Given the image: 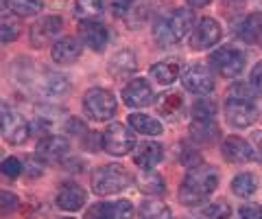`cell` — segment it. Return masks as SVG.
I'll list each match as a JSON object with an SVG mask.
<instances>
[{
    "mask_svg": "<svg viewBox=\"0 0 262 219\" xmlns=\"http://www.w3.org/2000/svg\"><path fill=\"white\" fill-rule=\"evenodd\" d=\"M219 186V171L210 165H196L186 173L182 186H179V200L186 206H196L206 202Z\"/></svg>",
    "mask_w": 262,
    "mask_h": 219,
    "instance_id": "obj_1",
    "label": "cell"
},
{
    "mask_svg": "<svg viewBox=\"0 0 262 219\" xmlns=\"http://www.w3.org/2000/svg\"><path fill=\"white\" fill-rule=\"evenodd\" d=\"M194 27V15L190 9H173L168 15L158 20L153 27V37L160 46H173L190 33Z\"/></svg>",
    "mask_w": 262,
    "mask_h": 219,
    "instance_id": "obj_2",
    "label": "cell"
},
{
    "mask_svg": "<svg viewBox=\"0 0 262 219\" xmlns=\"http://www.w3.org/2000/svg\"><path fill=\"white\" fill-rule=\"evenodd\" d=\"M131 184V175L120 165H105L92 175V189L96 195H114Z\"/></svg>",
    "mask_w": 262,
    "mask_h": 219,
    "instance_id": "obj_3",
    "label": "cell"
},
{
    "mask_svg": "<svg viewBox=\"0 0 262 219\" xmlns=\"http://www.w3.org/2000/svg\"><path fill=\"white\" fill-rule=\"evenodd\" d=\"M210 62H212V68H214L221 77L236 79L245 68V53L236 44H227L212 53Z\"/></svg>",
    "mask_w": 262,
    "mask_h": 219,
    "instance_id": "obj_4",
    "label": "cell"
},
{
    "mask_svg": "<svg viewBox=\"0 0 262 219\" xmlns=\"http://www.w3.org/2000/svg\"><path fill=\"white\" fill-rule=\"evenodd\" d=\"M83 108L85 114L92 121H110L116 114V96L105 88H92L83 96Z\"/></svg>",
    "mask_w": 262,
    "mask_h": 219,
    "instance_id": "obj_5",
    "label": "cell"
},
{
    "mask_svg": "<svg viewBox=\"0 0 262 219\" xmlns=\"http://www.w3.org/2000/svg\"><path fill=\"white\" fill-rule=\"evenodd\" d=\"M101 143H103V149L112 153V156H127V153L134 149L136 138L122 123H112L103 132Z\"/></svg>",
    "mask_w": 262,
    "mask_h": 219,
    "instance_id": "obj_6",
    "label": "cell"
},
{
    "mask_svg": "<svg viewBox=\"0 0 262 219\" xmlns=\"http://www.w3.org/2000/svg\"><path fill=\"white\" fill-rule=\"evenodd\" d=\"M0 132H3V138L11 145H24L27 138L31 136V127L24 121L22 114H18L15 110L5 108L3 114H0Z\"/></svg>",
    "mask_w": 262,
    "mask_h": 219,
    "instance_id": "obj_7",
    "label": "cell"
},
{
    "mask_svg": "<svg viewBox=\"0 0 262 219\" xmlns=\"http://www.w3.org/2000/svg\"><path fill=\"white\" fill-rule=\"evenodd\" d=\"M225 118L232 127H249L258 118V110L249 99H227L225 101Z\"/></svg>",
    "mask_w": 262,
    "mask_h": 219,
    "instance_id": "obj_8",
    "label": "cell"
},
{
    "mask_svg": "<svg viewBox=\"0 0 262 219\" xmlns=\"http://www.w3.org/2000/svg\"><path fill=\"white\" fill-rule=\"evenodd\" d=\"M61 27H63V20L59 18V15H46V18L37 20L29 31L31 44L35 48H42L44 44L55 42L57 35L61 33Z\"/></svg>",
    "mask_w": 262,
    "mask_h": 219,
    "instance_id": "obj_9",
    "label": "cell"
},
{
    "mask_svg": "<svg viewBox=\"0 0 262 219\" xmlns=\"http://www.w3.org/2000/svg\"><path fill=\"white\" fill-rule=\"evenodd\" d=\"M182 84L186 90H190L194 94H210L214 90V77H212V72L201 66V64H192V66H188L184 70V77H182Z\"/></svg>",
    "mask_w": 262,
    "mask_h": 219,
    "instance_id": "obj_10",
    "label": "cell"
},
{
    "mask_svg": "<svg viewBox=\"0 0 262 219\" xmlns=\"http://www.w3.org/2000/svg\"><path fill=\"white\" fill-rule=\"evenodd\" d=\"M221 35H223V31H221V24L214 18H201L192 33V48L194 51H206V48L219 44Z\"/></svg>",
    "mask_w": 262,
    "mask_h": 219,
    "instance_id": "obj_11",
    "label": "cell"
},
{
    "mask_svg": "<svg viewBox=\"0 0 262 219\" xmlns=\"http://www.w3.org/2000/svg\"><path fill=\"white\" fill-rule=\"evenodd\" d=\"M131 217H134V206L127 200L94 204L85 213V219H131Z\"/></svg>",
    "mask_w": 262,
    "mask_h": 219,
    "instance_id": "obj_12",
    "label": "cell"
},
{
    "mask_svg": "<svg viewBox=\"0 0 262 219\" xmlns=\"http://www.w3.org/2000/svg\"><path fill=\"white\" fill-rule=\"evenodd\" d=\"M122 99L129 108H144L153 101V90L149 86V81L142 79V77H136L131 79L129 84L122 88Z\"/></svg>",
    "mask_w": 262,
    "mask_h": 219,
    "instance_id": "obj_13",
    "label": "cell"
},
{
    "mask_svg": "<svg viewBox=\"0 0 262 219\" xmlns=\"http://www.w3.org/2000/svg\"><path fill=\"white\" fill-rule=\"evenodd\" d=\"M70 151V145L61 136H46L37 143V156L44 162H61Z\"/></svg>",
    "mask_w": 262,
    "mask_h": 219,
    "instance_id": "obj_14",
    "label": "cell"
},
{
    "mask_svg": "<svg viewBox=\"0 0 262 219\" xmlns=\"http://www.w3.org/2000/svg\"><path fill=\"white\" fill-rule=\"evenodd\" d=\"M85 200H88V195H85L83 186H79L75 182H63L59 186V191H57V206L61 210H68V213L79 210L85 204Z\"/></svg>",
    "mask_w": 262,
    "mask_h": 219,
    "instance_id": "obj_15",
    "label": "cell"
},
{
    "mask_svg": "<svg viewBox=\"0 0 262 219\" xmlns=\"http://www.w3.org/2000/svg\"><path fill=\"white\" fill-rule=\"evenodd\" d=\"M164 158V149L160 143H140L138 147L134 149V162L136 167H140L142 171H151V169L158 165V162H162Z\"/></svg>",
    "mask_w": 262,
    "mask_h": 219,
    "instance_id": "obj_16",
    "label": "cell"
},
{
    "mask_svg": "<svg viewBox=\"0 0 262 219\" xmlns=\"http://www.w3.org/2000/svg\"><path fill=\"white\" fill-rule=\"evenodd\" d=\"M223 156L229 162H238L241 165V162H249L253 158V149L241 136H227L223 141Z\"/></svg>",
    "mask_w": 262,
    "mask_h": 219,
    "instance_id": "obj_17",
    "label": "cell"
},
{
    "mask_svg": "<svg viewBox=\"0 0 262 219\" xmlns=\"http://www.w3.org/2000/svg\"><path fill=\"white\" fill-rule=\"evenodd\" d=\"M83 42L96 53H103L110 44V31L101 22H85L83 24Z\"/></svg>",
    "mask_w": 262,
    "mask_h": 219,
    "instance_id": "obj_18",
    "label": "cell"
},
{
    "mask_svg": "<svg viewBox=\"0 0 262 219\" xmlns=\"http://www.w3.org/2000/svg\"><path fill=\"white\" fill-rule=\"evenodd\" d=\"M81 44H79V39L75 37H61V39H57V42L53 44V59L57 64H72L75 59L81 57Z\"/></svg>",
    "mask_w": 262,
    "mask_h": 219,
    "instance_id": "obj_19",
    "label": "cell"
},
{
    "mask_svg": "<svg viewBox=\"0 0 262 219\" xmlns=\"http://www.w3.org/2000/svg\"><path fill=\"white\" fill-rule=\"evenodd\" d=\"M136 70H138V59L131 51H120V53L114 55L112 62H110L112 77L125 79V77H131V72H136Z\"/></svg>",
    "mask_w": 262,
    "mask_h": 219,
    "instance_id": "obj_20",
    "label": "cell"
},
{
    "mask_svg": "<svg viewBox=\"0 0 262 219\" xmlns=\"http://www.w3.org/2000/svg\"><path fill=\"white\" fill-rule=\"evenodd\" d=\"M179 72H182V66L177 59H164L151 66V77L162 86H170L175 79H179Z\"/></svg>",
    "mask_w": 262,
    "mask_h": 219,
    "instance_id": "obj_21",
    "label": "cell"
},
{
    "mask_svg": "<svg viewBox=\"0 0 262 219\" xmlns=\"http://www.w3.org/2000/svg\"><path fill=\"white\" fill-rule=\"evenodd\" d=\"M155 108L162 116H168V118H175L179 112L184 110V96L175 92V90H168V92H162L155 101Z\"/></svg>",
    "mask_w": 262,
    "mask_h": 219,
    "instance_id": "obj_22",
    "label": "cell"
},
{
    "mask_svg": "<svg viewBox=\"0 0 262 219\" xmlns=\"http://www.w3.org/2000/svg\"><path fill=\"white\" fill-rule=\"evenodd\" d=\"M221 129L216 125V121H192L190 125V136L196 143H214L219 138Z\"/></svg>",
    "mask_w": 262,
    "mask_h": 219,
    "instance_id": "obj_23",
    "label": "cell"
},
{
    "mask_svg": "<svg viewBox=\"0 0 262 219\" xmlns=\"http://www.w3.org/2000/svg\"><path fill=\"white\" fill-rule=\"evenodd\" d=\"M136 182H138V189H140L142 193H146V195H162V193L166 191L164 177L155 173L153 169L151 171H142L136 177Z\"/></svg>",
    "mask_w": 262,
    "mask_h": 219,
    "instance_id": "obj_24",
    "label": "cell"
},
{
    "mask_svg": "<svg viewBox=\"0 0 262 219\" xmlns=\"http://www.w3.org/2000/svg\"><path fill=\"white\" fill-rule=\"evenodd\" d=\"M75 15L81 22H96L103 15V0H75Z\"/></svg>",
    "mask_w": 262,
    "mask_h": 219,
    "instance_id": "obj_25",
    "label": "cell"
},
{
    "mask_svg": "<svg viewBox=\"0 0 262 219\" xmlns=\"http://www.w3.org/2000/svg\"><path fill=\"white\" fill-rule=\"evenodd\" d=\"M129 125L134 132L144 134V136H160L162 134V123L151 118L149 114H129Z\"/></svg>",
    "mask_w": 262,
    "mask_h": 219,
    "instance_id": "obj_26",
    "label": "cell"
},
{
    "mask_svg": "<svg viewBox=\"0 0 262 219\" xmlns=\"http://www.w3.org/2000/svg\"><path fill=\"white\" fill-rule=\"evenodd\" d=\"M42 90L44 94L53 96V99H59V96H68L70 94V81L61 77V75H48L42 81Z\"/></svg>",
    "mask_w": 262,
    "mask_h": 219,
    "instance_id": "obj_27",
    "label": "cell"
},
{
    "mask_svg": "<svg viewBox=\"0 0 262 219\" xmlns=\"http://www.w3.org/2000/svg\"><path fill=\"white\" fill-rule=\"evenodd\" d=\"M232 191H234L238 197H251L253 193L258 191V180H256V175H251V173H241V175H236L234 180H232Z\"/></svg>",
    "mask_w": 262,
    "mask_h": 219,
    "instance_id": "obj_28",
    "label": "cell"
},
{
    "mask_svg": "<svg viewBox=\"0 0 262 219\" xmlns=\"http://www.w3.org/2000/svg\"><path fill=\"white\" fill-rule=\"evenodd\" d=\"M262 33V13H253L238 27V37L245 42H253Z\"/></svg>",
    "mask_w": 262,
    "mask_h": 219,
    "instance_id": "obj_29",
    "label": "cell"
},
{
    "mask_svg": "<svg viewBox=\"0 0 262 219\" xmlns=\"http://www.w3.org/2000/svg\"><path fill=\"white\" fill-rule=\"evenodd\" d=\"M170 217H173L170 208L166 204H162V202H155V200L142 202V206H140V219H170Z\"/></svg>",
    "mask_w": 262,
    "mask_h": 219,
    "instance_id": "obj_30",
    "label": "cell"
},
{
    "mask_svg": "<svg viewBox=\"0 0 262 219\" xmlns=\"http://www.w3.org/2000/svg\"><path fill=\"white\" fill-rule=\"evenodd\" d=\"M22 33V24L15 15L0 18V42H15Z\"/></svg>",
    "mask_w": 262,
    "mask_h": 219,
    "instance_id": "obj_31",
    "label": "cell"
},
{
    "mask_svg": "<svg viewBox=\"0 0 262 219\" xmlns=\"http://www.w3.org/2000/svg\"><path fill=\"white\" fill-rule=\"evenodd\" d=\"M9 7L13 9L15 15H20V18H31V15L42 11L44 0H9Z\"/></svg>",
    "mask_w": 262,
    "mask_h": 219,
    "instance_id": "obj_32",
    "label": "cell"
},
{
    "mask_svg": "<svg viewBox=\"0 0 262 219\" xmlns=\"http://www.w3.org/2000/svg\"><path fill=\"white\" fill-rule=\"evenodd\" d=\"M229 215H232L229 204L223 200H219V202H212V204L203 206L199 210V215H196V219H227Z\"/></svg>",
    "mask_w": 262,
    "mask_h": 219,
    "instance_id": "obj_33",
    "label": "cell"
},
{
    "mask_svg": "<svg viewBox=\"0 0 262 219\" xmlns=\"http://www.w3.org/2000/svg\"><path fill=\"white\" fill-rule=\"evenodd\" d=\"M216 105L208 99H199L192 105V121H214Z\"/></svg>",
    "mask_w": 262,
    "mask_h": 219,
    "instance_id": "obj_34",
    "label": "cell"
},
{
    "mask_svg": "<svg viewBox=\"0 0 262 219\" xmlns=\"http://www.w3.org/2000/svg\"><path fill=\"white\" fill-rule=\"evenodd\" d=\"M0 171H3L5 177H9V180H15L22 171H24V167H22V162L18 158H5L3 160V165H0Z\"/></svg>",
    "mask_w": 262,
    "mask_h": 219,
    "instance_id": "obj_35",
    "label": "cell"
},
{
    "mask_svg": "<svg viewBox=\"0 0 262 219\" xmlns=\"http://www.w3.org/2000/svg\"><path fill=\"white\" fill-rule=\"evenodd\" d=\"M20 206V200L15 193L9 191H0V215H9Z\"/></svg>",
    "mask_w": 262,
    "mask_h": 219,
    "instance_id": "obj_36",
    "label": "cell"
},
{
    "mask_svg": "<svg viewBox=\"0 0 262 219\" xmlns=\"http://www.w3.org/2000/svg\"><path fill=\"white\" fill-rule=\"evenodd\" d=\"M107 3H110V11L116 15V18H122V15L131 9L134 0H107Z\"/></svg>",
    "mask_w": 262,
    "mask_h": 219,
    "instance_id": "obj_37",
    "label": "cell"
},
{
    "mask_svg": "<svg viewBox=\"0 0 262 219\" xmlns=\"http://www.w3.org/2000/svg\"><path fill=\"white\" fill-rule=\"evenodd\" d=\"M227 99H249V101H253V94H251L247 84H236V88H232V90L227 92Z\"/></svg>",
    "mask_w": 262,
    "mask_h": 219,
    "instance_id": "obj_38",
    "label": "cell"
},
{
    "mask_svg": "<svg viewBox=\"0 0 262 219\" xmlns=\"http://www.w3.org/2000/svg\"><path fill=\"white\" fill-rule=\"evenodd\" d=\"M24 169H27V175H29V177H39V175L44 173V160L29 158L27 165H24Z\"/></svg>",
    "mask_w": 262,
    "mask_h": 219,
    "instance_id": "obj_39",
    "label": "cell"
},
{
    "mask_svg": "<svg viewBox=\"0 0 262 219\" xmlns=\"http://www.w3.org/2000/svg\"><path fill=\"white\" fill-rule=\"evenodd\" d=\"M241 219H262V206L260 204L241 206Z\"/></svg>",
    "mask_w": 262,
    "mask_h": 219,
    "instance_id": "obj_40",
    "label": "cell"
},
{
    "mask_svg": "<svg viewBox=\"0 0 262 219\" xmlns=\"http://www.w3.org/2000/svg\"><path fill=\"white\" fill-rule=\"evenodd\" d=\"M249 79H251V81H249V86H251L256 92H260V94H262V62H258L256 66H253L251 77H249Z\"/></svg>",
    "mask_w": 262,
    "mask_h": 219,
    "instance_id": "obj_41",
    "label": "cell"
},
{
    "mask_svg": "<svg viewBox=\"0 0 262 219\" xmlns=\"http://www.w3.org/2000/svg\"><path fill=\"white\" fill-rule=\"evenodd\" d=\"M249 145H251V149H253V156H256L258 160H262V129H260V132H253Z\"/></svg>",
    "mask_w": 262,
    "mask_h": 219,
    "instance_id": "obj_42",
    "label": "cell"
},
{
    "mask_svg": "<svg viewBox=\"0 0 262 219\" xmlns=\"http://www.w3.org/2000/svg\"><path fill=\"white\" fill-rule=\"evenodd\" d=\"M68 129H70V134H75V136L85 134V125L81 123V121H77V118H72V121H70V123H68Z\"/></svg>",
    "mask_w": 262,
    "mask_h": 219,
    "instance_id": "obj_43",
    "label": "cell"
},
{
    "mask_svg": "<svg viewBox=\"0 0 262 219\" xmlns=\"http://www.w3.org/2000/svg\"><path fill=\"white\" fill-rule=\"evenodd\" d=\"M186 3L190 5V7H196V9H199V7H206V5H210L212 0H186Z\"/></svg>",
    "mask_w": 262,
    "mask_h": 219,
    "instance_id": "obj_44",
    "label": "cell"
},
{
    "mask_svg": "<svg viewBox=\"0 0 262 219\" xmlns=\"http://www.w3.org/2000/svg\"><path fill=\"white\" fill-rule=\"evenodd\" d=\"M7 5H9V0H0V11H5Z\"/></svg>",
    "mask_w": 262,
    "mask_h": 219,
    "instance_id": "obj_45",
    "label": "cell"
},
{
    "mask_svg": "<svg viewBox=\"0 0 262 219\" xmlns=\"http://www.w3.org/2000/svg\"><path fill=\"white\" fill-rule=\"evenodd\" d=\"M258 39H260V44H262V33H260V37H258Z\"/></svg>",
    "mask_w": 262,
    "mask_h": 219,
    "instance_id": "obj_46",
    "label": "cell"
},
{
    "mask_svg": "<svg viewBox=\"0 0 262 219\" xmlns=\"http://www.w3.org/2000/svg\"><path fill=\"white\" fill-rule=\"evenodd\" d=\"M232 3H236V0H232ZM238 3H243V0H238Z\"/></svg>",
    "mask_w": 262,
    "mask_h": 219,
    "instance_id": "obj_47",
    "label": "cell"
}]
</instances>
